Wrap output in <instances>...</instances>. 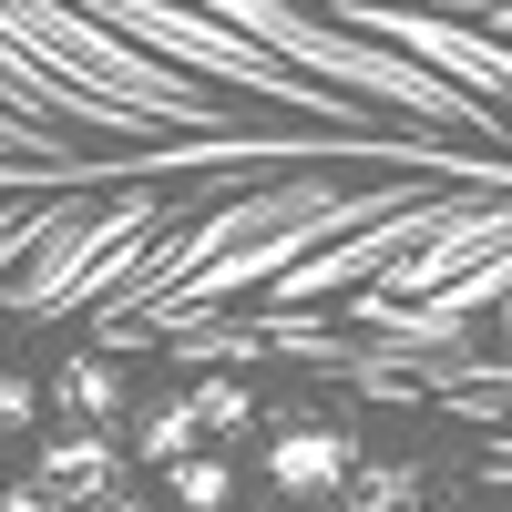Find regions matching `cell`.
<instances>
[{
	"label": "cell",
	"instance_id": "1",
	"mask_svg": "<svg viewBox=\"0 0 512 512\" xmlns=\"http://www.w3.org/2000/svg\"><path fill=\"white\" fill-rule=\"evenodd\" d=\"M359 472V441L338 431V420H277L267 431V482L287 502H328V492H349Z\"/></svg>",
	"mask_w": 512,
	"mask_h": 512
},
{
	"label": "cell",
	"instance_id": "2",
	"mask_svg": "<svg viewBox=\"0 0 512 512\" xmlns=\"http://www.w3.org/2000/svg\"><path fill=\"white\" fill-rule=\"evenodd\" d=\"M31 482L52 492V502H72V512H93V502H103V492L123 482V451H113V431H93V420H72V431H52V441H41Z\"/></svg>",
	"mask_w": 512,
	"mask_h": 512
},
{
	"label": "cell",
	"instance_id": "3",
	"mask_svg": "<svg viewBox=\"0 0 512 512\" xmlns=\"http://www.w3.org/2000/svg\"><path fill=\"white\" fill-rule=\"evenodd\" d=\"M52 400H62L72 420H93V431H113V420H123V410H134V390H123V369H113V359H72Z\"/></svg>",
	"mask_w": 512,
	"mask_h": 512
},
{
	"label": "cell",
	"instance_id": "4",
	"mask_svg": "<svg viewBox=\"0 0 512 512\" xmlns=\"http://www.w3.org/2000/svg\"><path fill=\"white\" fill-rule=\"evenodd\" d=\"M195 441H205V420H195V390H185V400H164V410H144V420H134V451H144V461H164V472H175V461H185Z\"/></svg>",
	"mask_w": 512,
	"mask_h": 512
},
{
	"label": "cell",
	"instance_id": "5",
	"mask_svg": "<svg viewBox=\"0 0 512 512\" xmlns=\"http://www.w3.org/2000/svg\"><path fill=\"white\" fill-rule=\"evenodd\" d=\"M226 492H236V472H226L216 451H185V461H175V502H185V512H226Z\"/></svg>",
	"mask_w": 512,
	"mask_h": 512
},
{
	"label": "cell",
	"instance_id": "6",
	"mask_svg": "<svg viewBox=\"0 0 512 512\" xmlns=\"http://www.w3.org/2000/svg\"><path fill=\"white\" fill-rule=\"evenodd\" d=\"M195 420H205V431H246L256 400L236 390V379H195Z\"/></svg>",
	"mask_w": 512,
	"mask_h": 512
},
{
	"label": "cell",
	"instance_id": "7",
	"mask_svg": "<svg viewBox=\"0 0 512 512\" xmlns=\"http://www.w3.org/2000/svg\"><path fill=\"white\" fill-rule=\"evenodd\" d=\"M31 420H41V390L21 369H0V431H31Z\"/></svg>",
	"mask_w": 512,
	"mask_h": 512
},
{
	"label": "cell",
	"instance_id": "8",
	"mask_svg": "<svg viewBox=\"0 0 512 512\" xmlns=\"http://www.w3.org/2000/svg\"><path fill=\"white\" fill-rule=\"evenodd\" d=\"M0 512H72V502H52L41 482H11V492H0Z\"/></svg>",
	"mask_w": 512,
	"mask_h": 512
},
{
	"label": "cell",
	"instance_id": "9",
	"mask_svg": "<svg viewBox=\"0 0 512 512\" xmlns=\"http://www.w3.org/2000/svg\"><path fill=\"white\" fill-rule=\"evenodd\" d=\"M93 512H144V502H134V492H123V482H113V492H103V502H93Z\"/></svg>",
	"mask_w": 512,
	"mask_h": 512
}]
</instances>
